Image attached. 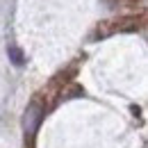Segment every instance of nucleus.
Returning <instances> with one entry per match:
<instances>
[{
  "label": "nucleus",
  "mask_w": 148,
  "mask_h": 148,
  "mask_svg": "<svg viewBox=\"0 0 148 148\" xmlns=\"http://www.w3.org/2000/svg\"><path fill=\"white\" fill-rule=\"evenodd\" d=\"M41 116H43V110L39 107V103H32V105L27 107V112H25V132H27V134H34Z\"/></svg>",
  "instance_id": "nucleus-2"
},
{
  "label": "nucleus",
  "mask_w": 148,
  "mask_h": 148,
  "mask_svg": "<svg viewBox=\"0 0 148 148\" xmlns=\"http://www.w3.org/2000/svg\"><path fill=\"white\" fill-rule=\"evenodd\" d=\"M7 55H9V59H12L16 66H23V64H25V55L21 53V48H16V46H9V48H7Z\"/></svg>",
  "instance_id": "nucleus-3"
},
{
  "label": "nucleus",
  "mask_w": 148,
  "mask_h": 148,
  "mask_svg": "<svg viewBox=\"0 0 148 148\" xmlns=\"http://www.w3.org/2000/svg\"><path fill=\"white\" fill-rule=\"evenodd\" d=\"M139 23L141 21L137 18V16H125V18H119L112 23V27L107 30H98V37H107L112 32H134V30H139Z\"/></svg>",
  "instance_id": "nucleus-1"
}]
</instances>
